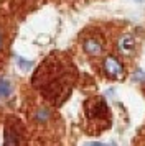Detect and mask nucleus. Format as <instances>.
<instances>
[{
  "label": "nucleus",
  "instance_id": "5",
  "mask_svg": "<svg viewBox=\"0 0 145 146\" xmlns=\"http://www.w3.org/2000/svg\"><path fill=\"white\" fill-rule=\"evenodd\" d=\"M120 46L124 51H132L134 46H135V40H134V36H125L124 40L120 41Z\"/></svg>",
  "mask_w": 145,
  "mask_h": 146
},
{
  "label": "nucleus",
  "instance_id": "4",
  "mask_svg": "<svg viewBox=\"0 0 145 146\" xmlns=\"http://www.w3.org/2000/svg\"><path fill=\"white\" fill-rule=\"evenodd\" d=\"M3 146H18V136L10 128L5 130V143H3Z\"/></svg>",
  "mask_w": 145,
  "mask_h": 146
},
{
  "label": "nucleus",
  "instance_id": "10",
  "mask_svg": "<svg viewBox=\"0 0 145 146\" xmlns=\"http://www.w3.org/2000/svg\"><path fill=\"white\" fill-rule=\"evenodd\" d=\"M2 46H3V31L0 30V49H2Z\"/></svg>",
  "mask_w": 145,
  "mask_h": 146
},
{
  "label": "nucleus",
  "instance_id": "8",
  "mask_svg": "<svg viewBox=\"0 0 145 146\" xmlns=\"http://www.w3.org/2000/svg\"><path fill=\"white\" fill-rule=\"evenodd\" d=\"M132 79L135 80V82H144L145 80V72L142 71V69H137V71L134 72V76H132Z\"/></svg>",
  "mask_w": 145,
  "mask_h": 146
},
{
  "label": "nucleus",
  "instance_id": "1",
  "mask_svg": "<svg viewBox=\"0 0 145 146\" xmlns=\"http://www.w3.org/2000/svg\"><path fill=\"white\" fill-rule=\"evenodd\" d=\"M104 69L111 77H120V76H122V66H120V62H119L115 58H112V56L105 58Z\"/></svg>",
  "mask_w": 145,
  "mask_h": 146
},
{
  "label": "nucleus",
  "instance_id": "7",
  "mask_svg": "<svg viewBox=\"0 0 145 146\" xmlns=\"http://www.w3.org/2000/svg\"><path fill=\"white\" fill-rule=\"evenodd\" d=\"M17 64H18V67L21 69V71H30L33 67V62L32 61H26V59H23V58H17Z\"/></svg>",
  "mask_w": 145,
  "mask_h": 146
},
{
  "label": "nucleus",
  "instance_id": "2",
  "mask_svg": "<svg viewBox=\"0 0 145 146\" xmlns=\"http://www.w3.org/2000/svg\"><path fill=\"white\" fill-rule=\"evenodd\" d=\"M83 48H84L86 53L91 54V56H99V54H102V44H101L97 40H94V38H87V40H84Z\"/></svg>",
  "mask_w": 145,
  "mask_h": 146
},
{
  "label": "nucleus",
  "instance_id": "3",
  "mask_svg": "<svg viewBox=\"0 0 145 146\" xmlns=\"http://www.w3.org/2000/svg\"><path fill=\"white\" fill-rule=\"evenodd\" d=\"M13 90V86L10 80L7 79H0V99H7Z\"/></svg>",
  "mask_w": 145,
  "mask_h": 146
},
{
  "label": "nucleus",
  "instance_id": "11",
  "mask_svg": "<svg viewBox=\"0 0 145 146\" xmlns=\"http://www.w3.org/2000/svg\"><path fill=\"white\" fill-rule=\"evenodd\" d=\"M135 2H138V3H142V2H145V0H135Z\"/></svg>",
  "mask_w": 145,
  "mask_h": 146
},
{
  "label": "nucleus",
  "instance_id": "6",
  "mask_svg": "<svg viewBox=\"0 0 145 146\" xmlns=\"http://www.w3.org/2000/svg\"><path fill=\"white\" fill-rule=\"evenodd\" d=\"M35 118H36V121H40V123H45L46 120L50 118V110H48V108H40V110H36Z\"/></svg>",
  "mask_w": 145,
  "mask_h": 146
},
{
  "label": "nucleus",
  "instance_id": "9",
  "mask_svg": "<svg viewBox=\"0 0 145 146\" xmlns=\"http://www.w3.org/2000/svg\"><path fill=\"white\" fill-rule=\"evenodd\" d=\"M84 146H117L114 143H99V141H91V143H86Z\"/></svg>",
  "mask_w": 145,
  "mask_h": 146
}]
</instances>
